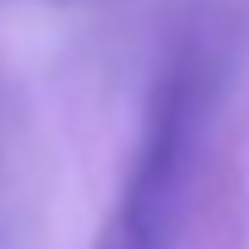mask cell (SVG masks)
I'll return each instance as SVG.
<instances>
[{
  "label": "cell",
  "instance_id": "cell-1",
  "mask_svg": "<svg viewBox=\"0 0 249 249\" xmlns=\"http://www.w3.org/2000/svg\"><path fill=\"white\" fill-rule=\"evenodd\" d=\"M209 56L198 46H178L163 61L142 112V132L132 148L127 178L117 188L97 249H168L183 219V194L198 163L203 122H209Z\"/></svg>",
  "mask_w": 249,
  "mask_h": 249
}]
</instances>
